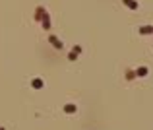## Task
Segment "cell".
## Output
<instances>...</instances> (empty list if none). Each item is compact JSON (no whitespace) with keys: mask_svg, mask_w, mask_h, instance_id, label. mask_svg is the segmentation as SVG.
I'll list each match as a JSON object with an SVG mask.
<instances>
[{"mask_svg":"<svg viewBox=\"0 0 153 130\" xmlns=\"http://www.w3.org/2000/svg\"><path fill=\"white\" fill-rule=\"evenodd\" d=\"M80 54H82V45H76V47L70 51V54H68V60H76Z\"/></svg>","mask_w":153,"mask_h":130,"instance_id":"2","label":"cell"},{"mask_svg":"<svg viewBox=\"0 0 153 130\" xmlns=\"http://www.w3.org/2000/svg\"><path fill=\"white\" fill-rule=\"evenodd\" d=\"M41 25H43V29H51V16H49V12L43 14V20H41Z\"/></svg>","mask_w":153,"mask_h":130,"instance_id":"3","label":"cell"},{"mask_svg":"<svg viewBox=\"0 0 153 130\" xmlns=\"http://www.w3.org/2000/svg\"><path fill=\"white\" fill-rule=\"evenodd\" d=\"M64 113L66 115H74V113H78V107L74 103H66L64 105Z\"/></svg>","mask_w":153,"mask_h":130,"instance_id":"5","label":"cell"},{"mask_svg":"<svg viewBox=\"0 0 153 130\" xmlns=\"http://www.w3.org/2000/svg\"><path fill=\"white\" fill-rule=\"evenodd\" d=\"M47 10H45V6H39L37 10H35V16H33V18H35V21H41L43 20V14H45Z\"/></svg>","mask_w":153,"mask_h":130,"instance_id":"6","label":"cell"},{"mask_svg":"<svg viewBox=\"0 0 153 130\" xmlns=\"http://www.w3.org/2000/svg\"><path fill=\"white\" fill-rule=\"evenodd\" d=\"M153 33V25H143L140 27V35H151Z\"/></svg>","mask_w":153,"mask_h":130,"instance_id":"9","label":"cell"},{"mask_svg":"<svg viewBox=\"0 0 153 130\" xmlns=\"http://www.w3.org/2000/svg\"><path fill=\"white\" fill-rule=\"evenodd\" d=\"M122 4H126L130 10H138V8H140V4H138L136 0H122Z\"/></svg>","mask_w":153,"mask_h":130,"instance_id":"7","label":"cell"},{"mask_svg":"<svg viewBox=\"0 0 153 130\" xmlns=\"http://www.w3.org/2000/svg\"><path fill=\"white\" fill-rule=\"evenodd\" d=\"M31 87L33 89H43V87H45V82L41 78H33L31 80Z\"/></svg>","mask_w":153,"mask_h":130,"instance_id":"4","label":"cell"},{"mask_svg":"<svg viewBox=\"0 0 153 130\" xmlns=\"http://www.w3.org/2000/svg\"><path fill=\"white\" fill-rule=\"evenodd\" d=\"M147 66H140V68H136V76L138 78H143V76H147Z\"/></svg>","mask_w":153,"mask_h":130,"instance_id":"8","label":"cell"},{"mask_svg":"<svg viewBox=\"0 0 153 130\" xmlns=\"http://www.w3.org/2000/svg\"><path fill=\"white\" fill-rule=\"evenodd\" d=\"M136 78V70H128L126 72V80H134Z\"/></svg>","mask_w":153,"mask_h":130,"instance_id":"10","label":"cell"},{"mask_svg":"<svg viewBox=\"0 0 153 130\" xmlns=\"http://www.w3.org/2000/svg\"><path fill=\"white\" fill-rule=\"evenodd\" d=\"M49 43H51V45L54 47L56 51H62V49H64V43H62L60 39H58L56 35H49Z\"/></svg>","mask_w":153,"mask_h":130,"instance_id":"1","label":"cell"},{"mask_svg":"<svg viewBox=\"0 0 153 130\" xmlns=\"http://www.w3.org/2000/svg\"><path fill=\"white\" fill-rule=\"evenodd\" d=\"M0 130H4V128H0Z\"/></svg>","mask_w":153,"mask_h":130,"instance_id":"11","label":"cell"}]
</instances>
